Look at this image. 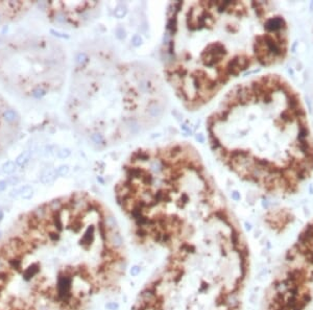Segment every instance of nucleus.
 <instances>
[{"label":"nucleus","instance_id":"nucleus-8","mask_svg":"<svg viewBox=\"0 0 313 310\" xmlns=\"http://www.w3.org/2000/svg\"><path fill=\"white\" fill-rule=\"evenodd\" d=\"M19 131V117L6 100L0 95V152L15 140Z\"/></svg>","mask_w":313,"mask_h":310},{"label":"nucleus","instance_id":"nucleus-2","mask_svg":"<svg viewBox=\"0 0 313 310\" xmlns=\"http://www.w3.org/2000/svg\"><path fill=\"white\" fill-rule=\"evenodd\" d=\"M218 161L241 181L275 196L300 190L313 173V135L300 94L267 73L231 89L206 122Z\"/></svg>","mask_w":313,"mask_h":310},{"label":"nucleus","instance_id":"nucleus-4","mask_svg":"<svg viewBox=\"0 0 313 310\" xmlns=\"http://www.w3.org/2000/svg\"><path fill=\"white\" fill-rule=\"evenodd\" d=\"M162 90L147 69L90 53L77 62L68 99L74 125L98 144L114 143L156 118Z\"/></svg>","mask_w":313,"mask_h":310},{"label":"nucleus","instance_id":"nucleus-3","mask_svg":"<svg viewBox=\"0 0 313 310\" xmlns=\"http://www.w3.org/2000/svg\"><path fill=\"white\" fill-rule=\"evenodd\" d=\"M115 194L139 236L185 246L242 235L198 150L185 141L131 152Z\"/></svg>","mask_w":313,"mask_h":310},{"label":"nucleus","instance_id":"nucleus-10","mask_svg":"<svg viewBox=\"0 0 313 310\" xmlns=\"http://www.w3.org/2000/svg\"><path fill=\"white\" fill-rule=\"evenodd\" d=\"M139 271H140V268L138 267V266H134V267H131V274L133 276H137L139 274Z\"/></svg>","mask_w":313,"mask_h":310},{"label":"nucleus","instance_id":"nucleus-1","mask_svg":"<svg viewBox=\"0 0 313 310\" xmlns=\"http://www.w3.org/2000/svg\"><path fill=\"white\" fill-rule=\"evenodd\" d=\"M289 50L283 15L268 1L169 3L163 73L188 111L210 103L249 69L281 64Z\"/></svg>","mask_w":313,"mask_h":310},{"label":"nucleus","instance_id":"nucleus-7","mask_svg":"<svg viewBox=\"0 0 313 310\" xmlns=\"http://www.w3.org/2000/svg\"><path fill=\"white\" fill-rule=\"evenodd\" d=\"M46 9L50 19L58 22H67L72 25L83 23L90 13L95 11L98 2H64L53 1L46 3Z\"/></svg>","mask_w":313,"mask_h":310},{"label":"nucleus","instance_id":"nucleus-5","mask_svg":"<svg viewBox=\"0 0 313 310\" xmlns=\"http://www.w3.org/2000/svg\"><path fill=\"white\" fill-rule=\"evenodd\" d=\"M56 55L52 44L39 38L0 39V83L22 96L46 93L59 77Z\"/></svg>","mask_w":313,"mask_h":310},{"label":"nucleus","instance_id":"nucleus-9","mask_svg":"<svg viewBox=\"0 0 313 310\" xmlns=\"http://www.w3.org/2000/svg\"><path fill=\"white\" fill-rule=\"evenodd\" d=\"M30 1H0V27L19 20L33 8Z\"/></svg>","mask_w":313,"mask_h":310},{"label":"nucleus","instance_id":"nucleus-6","mask_svg":"<svg viewBox=\"0 0 313 310\" xmlns=\"http://www.w3.org/2000/svg\"><path fill=\"white\" fill-rule=\"evenodd\" d=\"M262 310H313V219L285 254Z\"/></svg>","mask_w":313,"mask_h":310}]
</instances>
